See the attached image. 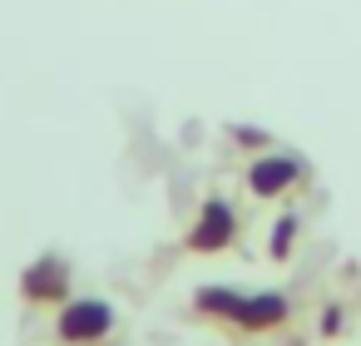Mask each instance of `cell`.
I'll use <instances>...</instances> for the list:
<instances>
[{
  "mask_svg": "<svg viewBox=\"0 0 361 346\" xmlns=\"http://www.w3.org/2000/svg\"><path fill=\"white\" fill-rule=\"evenodd\" d=\"M25 282H30V287H25L30 297H55V292L65 287V267H60V262H45V267H40V272H30Z\"/></svg>",
  "mask_w": 361,
  "mask_h": 346,
  "instance_id": "cell-5",
  "label": "cell"
},
{
  "mask_svg": "<svg viewBox=\"0 0 361 346\" xmlns=\"http://www.w3.org/2000/svg\"><path fill=\"white\" fill-rule=\"evenodd\" d=\"M233 233H238L233 208H228L223 198H213V203H203V218H198V228L188 233V247H193V252H218V247L233 242Z\"/></svg>",
  "mask_w": 361,
  "mask_h": 346,
  "instance_id": "cell-2",
  "label": "cell"
},
{
  "mask_svg": "<svg viewBox=\"0 0 361 346\" xmlns=\"http://www.w3.org/2000/svg\"><path fill=\"white\" fill-rule=\"evenodd\" d=\"M198 307H203V311H218V316H228V321H238V326H247V331L277 326V321L287 316V302L272 297V292H262V297H238V292L213 287V292L198 297Z\"/></svg>",
  "mask_w": 361,
  "mask_h": 346,
  "instance_id": "cell-1",
  "label": "cell"
},
{
  "mask_svg": "<svg viewBox=\"0 0 361 346\" xmlns=\"http://www.w3.org/2000/svg\"><path fill=\"white\" fill-rule=\"evenodd\" d=\"M297 173H302L297 159L272 154V159H257V163L247 168V188H252L257 198H277V193H287V188L297 183Z\"/></svg>",
  "mask_w": 361,
  "mask_h": 346,
  "instance_id": "cell-3",
  "label": "cell"
},
{
  "mask_svg": "<svg viewBox=\"0 0 361 346\" xmlns=\"http://www.w3.org/2000/svg\"><path fill=\"white\" fill-rule=\"evenodd\" d=\"M292 237H297V223H292V218H282V223L272 228V257H287Z\"/></svg>",
  "mask_w": 361,
  "mask_h": 346,
  "instance_id": "cell-6",
  "label": "cell"
},
{
  "mask_svg": "<svg viewBox=\"0 0 361 346\" xmlns=\"http://www.w3.org/2000/svg\"><path fill=\"white\" fill-rule=\"evenodd\" d=\"M109 326H114V316H109L104 302H75V307H65V316H60L65 341H90V336H104Z\"/></svg>",
  "mask_w": 361,
  "mask_h": 346,
  "instance_id": "cell-4",
  "label": "cell"
},
{
  "mask_svg": "<svg viewBox=\"0 0 361 346\" xmlns=\"http://www.w3.org/2000/svg\"><path fill=\"white\" fill-rule=\"evenodd\" d=\"M336 326H341V311L326 307V311H322V331H336Z\"/></svg>",
  "mask_w": 361,
  "mask_h": 346,
  "instance_id": "cell-7",
  "label": "cell"
}]
</instances>
